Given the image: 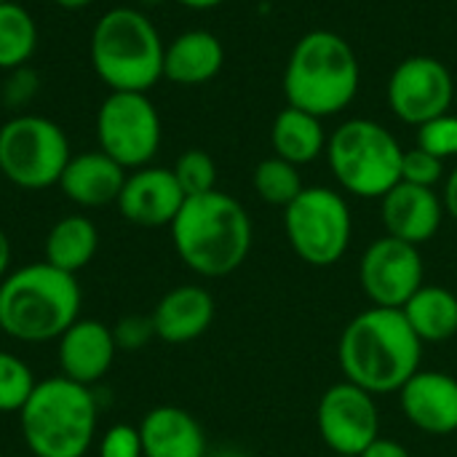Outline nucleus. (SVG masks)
Masks as SVG:
<instances>
[{
  "mask_svg": "<svg viewBox=\"0 0 457 457\" xmlns=\"http://www.w3.org/2000/svg\"><path fill=\"white\" fill-rule=\"evenodd\" d=\"M96 457H145L139 428L137 426H129V423L110 426L99 436Z\"/></svg>",
  "mask_w": 457,
  "mask_h": 457,
  "instance_id": "473e14b6",
  "label": "nucleus"
},
{
  "mask_svg": "<svg viewBox=\"0 0 457 457\" xmlns=\"http://www.w3.org/2000/svg\"><path fill=\"white\" fill-rule=\"evenodd\" d=\"M185 193L166 166H142L126 174L123 190L115 201L120 217L137 228H169L185 204Z\"/></svg>",
  "mask_w": 457,
  "mask_h": 457,
  "instance_id": "4468645a",
  "label": "nucleus"
},
{
  "mask_svg": "<svg viewBox=\"0 0 457 457\" xmlns=\"http://www.w3.org/2000/svg\"><path fill=\"white\" fill-rule=\"evenodd\" d=\"M118 353L112 327L99 319H78L56 340V364L59 375L80 383L96 386L112 367Z\"/></svg>",
  "mask_w": 457,
  "mask_h": 457,
  "instance_id": "f3484780",
  "label": "nucleus"
},
{
  "mask_svg": "<svg viewBox=\"0 0 457 457\" xmlns=\"http://www.w3.org/2000/svg\"><path fill=\"white\" fill-rule=\"evenodd\" d=\"M70 158L67 131L46 115L19 112L0 126V174L19 190L59 185Z\"/></svg>",
  "mask_w": 457,
  "mask_h": 457,
  "instance_id": "6e6552de",
  "label": "nucleus"
},
{
  "mask_svg": "<svg viewBox=\"0 0 457 457\" xmlns=\"http://www.w3.org/2000/svg\"><path fill=\"white\" fill-rule=\"evenodd\" d=\"M145 457H206L209 445L201 423L182 407L161 404L137 426Z\"/></svg>",
  "mask_w": 457,
  "mask_h": 457,
  "instance_id": "aec40b11",
  "label": "nucleus"
},
{
  "mask_svg": "<svg viewBox=\"0 0 457 457\" xmlns=\"http://www.w3.org/2000/svg\"><path fill=\"white\" fill-rule=\"evenodd\" d=\"M99 249V230L91 217L75 212L59 217L43 244V260L64 273L78 276L83 268L91 265Z\"/></svg>",
  "mask_w": 457,
  "mask_h": 457,
  "instance_id": "4be33fe9",
  "label": "nucleus"
},
{
  "mask_svg": "<svg viewBox=\"0 0 457 457\" xmlns=\"http://www.w3.org/2000/svg\"><path fill=\"white\" fill-rule=\"evenodd\" d=\"M399 407L418 431L450 436L457 431V380L447 372L418 370L399 388Z\"/></svg>",
  "mask_w": 457,
  "mask_h": 457,
  "instance_id": "2eb2a0df",
  "label": "nucleus"
},
{
  "mask_svg": "<svg viewBox=\"0 0 457 457\" xmlns=\"http://www.w3.org/2000/svg\"><path fill=\"white\" fill-rule=\"evenodd\" d=\"M56 8H62V11H86V8H91L96 0H51Z\"/></svg>",
  "mask_w": 457,
  "mask_h": 457,
  "instance_id": "4c0bfd02",
  "label": "nucleus"
},
{
  "mask_svg": "<svg viewBox=\"0 0 457 457\" xmlns=\"http://www.w3.org/2000/svg\"><path fill=\"white\" fill-rule=\"evenodd\" d=\"M329 169L340 187L356 198H383L402 182V145L378 120L351 118L327 142Z\"/></svg>",
  "mask_w": 457,
  "mask_h": 457,
  "instance_id": "0eeeda50",
  "label": "nucleus"
},
{
  "mask_svg": "<svg viewBox=\"0 0 457 457\" xmlns=\"http://www.w3.org/2000/svg\"><path fill=\"white\" fill-rule=\"evenodd\" d=\"M359 457H412L410 455V450L404 447V445H399V442H394V439H383V436H378L364 453Z\"/></svg>",
  "mask_w": 457,
  "mask_h": 457,
  "instance_id": "72a5a7b5",
  "label": "nucleus"
},
{
  "mask_svg": "<svg viewBox=\"0 0 457 457\" xmlns=\"http://www.w3.org/2000/svg\"><path fill=\"white\" fill-rule=\"evenodd\" d=\"M35 386L37 380L32 367L21 356L0 348V415H19Z\"/></svg>",
  "mask_w": 457,
  "mask_h": 457,
  "instance_id": "bb28decb",
  "label": "nucleus"
},
{
  "mask_svg": "<svg viewBox=\"0 0 457 457\" xmlns=\"http://www.w3.org/2000/svg\"><path fill=\"white\" fill-rule=\"evenodd\" d=\"M0 3H5V0H0Z\"/></svg>",
  "mask_w": 457,
  "mask_h": 457,
  "instance_id": "79ce46f5",
  "label": "nucleus"
},
{
  "mask_svg": "<svg viewBox=\"0 0 457 457\" xmlns=\"http://www.w3.org/2000/svg\"><path fill=\"white\" fill-rule=\"evenodd\" d=\"M158 3H163V0H137V8H153V5H158Z\"/></svg>",
  "mask_w": 457,
  "mask_h": 457,
  "instance_id": "ea45409f",
  "label": "nucleus"
},
{
  "mask_svg": "<svg viewBox=\"0 0 457 457\" xmlns=\"http://www.w3.org/2000/svg\"><path fill=\"white\" fill-rule=\"evenodd\" d=\"M214 297L209 289L195 284H182L169 289L158 305L153 308L150 319L155 327V337L171 345L193 343L209 332L214 321Z\"/></svg>",
  "mask_w": 457,
  "mask_h": 457,
  "instance_id": "6ab92c4d",
  "label": "nucleus"
},
{
  "mask_svg": "<svg viewBox=\"0 0 457 457\" xmlns=\"http://www.w3.org/2000/svg\"><path fill=\"white\" fill-rule=\"evenodd\" d=\"M174 3H179L182 8H190V11H212V8L222 5L225 0H174Z\"/></svg>",
  "mask_w": 457,
  "mask_h": 457,
  "instance_id": "e433bc0d",
  "label": "nucleus"
},
{
  "mask_svg": "<svg viewBox=\"0 0 457 457\" xmlns=\"http://www.w3.org/2000/svg\"><path fill=\"white\" fill-rule=\"evenodd\" d=\"M453 102V72L436 56H407L388 78V107L402 123L420 129L423 123L450 112Z\"/></svg>",
  "mask_w": 457,
  "mask_h": 457,
  "instance_id": "ddd939ff",
  "label": "nucleus"
},
{
  "mask_svg": "<svg viewBox=\"0 0 457 457\" xmlns=\"http://www.w3.org/2000/svg\"><path fill=\"white\" fill-rule=\"evenodd\" d=\"M284 230L292 252L311 268L337 265L353 236L348 201L329 187H305L284 209Z\"/></svg>",
  "mask_w": 457,
  "mask_h": 457,
  "instance_id": "1a4fd4ad",
  "label": "nucleus"
},
{
  "mask_svg": "<svg viewBox=\"0 0 457 457\" xmlns=\"http://www.w3.org/2000/svg\"><path fill=\"white\" fill-rule=\"evenodd\" d=\"M206 457H246V455H241V453H236V450H214V453H209Z\"/></svg>",
  "mask_w": 457,
  "mask_h": 457,
  "instance_id": "58836bf2",
  "label": "nucleus"
},
{
  "mask_svg": "<svg viewBox=\"0 0 457 457\" xmlns=\"http://www.w3.org/2000/svg\"><path fill=\"white\" fill-rule=\"evenodd\" d=\"M445 214V201L442 195H436L434 187L399 182L380 198V220L386 236H394L412 246L431 241L439 233Z\"/></svg>",
  "mask_w": 457,
  "mask_h": 457,
  "instance_id": "dca6fc26",
  "label": "nucleus"
},
{
  "mask_svg": "<svg viewBox=\"0 0 457 457\" xmlns=\"http://www.w3.org/2000/svg\"><path fill=\"white\" fill-rule=\"evenodd\" d=\"M442 201H445V209H447V214H450L453 220H457V166L453 169V174L447 177V182H445Z\"/></svg>",
  "mask_w": 457,
  "mask_h": 457,
  "instance_id": "f704fd0d",
  "label": "nucleus"
},
{
  "mask_svg": "<svg viewBox=\"0 0 457 457\" xmlns=\"http://www.w3.org/2000/svg\"><path fill=\"white\" fill-rule=\"evenodd\" d=\"M270 142L278 158L295 166H305L313 163L327 150L329 139L321 126V118L287 104L270 126Z\"/></svg>",
  "mask_w": 457,
  "mask_h": 457,
  "instance_id": "5701e85b",
  "label": "nucleus"
},
{
  "mask_svg": "<svg viewBox=\"0 0 457 457\" xmlns=\"http://www.w3.org/2000/svg\"><path fill=\"white\" fill-rule=\"evenodd\" d=\"M78 276L54 265L27 262L0 281V332L24 345L56 343L80 319Z\"/></svg>",
  "mask_w": 457,
  "mask_h": 457,
  "instance_id": "7ed1b4c3",
  "label": "nucleus"
},
{
  "mask_svg": "<svg viewBox=\"0 0 457 457\" xmlns=\"http://www.w3.org/2000/svg\"><path fill=\"white\" fill-rule=\"evenodd\" d=\"M252 185H254V193L260 201H265L270 206H281V209H287L305 190L300 166H295L278 155L265 158L254 166Z\"/></svg>",
  "mask_w": 457,
  "mask_h": 457,
  "instance_id": "a878e982",
  "label": "nucleus"
},
{
  "mask_svg": "<svg viewBox=\"0 0 457 457\" xmlns=\"http://www.w3.org/2000/svg\"><path fill=\"white\" fill-rule=\"evenodd\" d=\"M225 64L222 40L209 29H185L166 43L163 78L174 86H204L220 75Z\"/></svg>",
  "mask_w": 457,
  "mask_h": 457,
  "instance_id": "412c9836",
  "label": "nucleus"
},
{
  "mask_svg": "<svg viewBox=\"0 0 457 457\" xmlns=\"http://www.w3.org/2000/svg\"><path fill=\"white\" fill-rule=\"evenodd\" d=\"M96 150L126 171L150 166L163 142V123L145 91H110L94 118Z\"/></svg>",
  "mask_w": 457,
  "mask_h": 457,
  "instance_id": "9d476101",
  "label": "nucleus"
},
{
  "mask_svg": "<svg viewBox=\"0 0 457 457\" xmlns=\"http://www.w3.org/2000/svg\"><path fill=\"white\" fill-rule=\"evenodd\" d=\"M426 265L418 246L383 236L372 241L359 260V287L375 308L402 311L423 287Z\"/></svg>",
  "mask_w": 457,
  "mask_h": 457,
  "instance_id": "9b49d317",
  "label": "nucleus"
},
{
  "mask_svg": "<svg viewBox=\"0 0 457 457\" xmlns=\"http://www.w3.org/2000/svg\"><path fill=\"white\" fill-rule=\"evenodd\" d=\"M166 40L147 11L115 5L104 11L88 40L94 75L110 91H150L163 78Z\"/></svg>",
  "mask_w": 457,
  "mask_h": 457,
  "instance_id": "20e7f679",
  "label": "nucleus"
},
{
  "mask_svg": "<svg viewBox=\"0 0 457 457\" xmlns=\"http://www.w3.org/2000/svg\"><path fill=\"white\" fill-rule=\"evenodd\" d=\"M126 174L129 171L102 150H86L70 158L56 187L78 209H104L115 206Z\"/></svg>",
  "mask_w": 457,
  "mask_h": 457,
  "instance_id": "a211bd4d",
  "label": "nucleus"
},
{
  "mask_svg": "<svg viewBox=\"0 0 457 457\" xmlns=\"http://www.w3.org/2000/svg\"><path fill=\"white\" fill-rule=\"evenodd\" d=\"M418 147L447 161L457 158V115L445 112L418 129Z\"/></svg>",
  "mask_w": 457,
  "mask_h": 457,
  "instance_id": "c756f323",
  "label": "nucleus"
},
{
  "mask_svg": "<svg viewBox=\"0 0 457 457\" xmlns=\"http://www.w3.org/2000/svg\"><path fill=\"white\" fill-rule=\"evenodd\" d=\"M402 313L420 343H445L457 335V295L447 287L423 284Z\"/></svg>",
  "mask_w": 457,
  "mask_h": 457,
  "instance_id": "b1692460",
  "label": "nucleus"
},
{
  "mask_svg": "<svg viewBox=\"0 0 457 457\" xmlns=\"http://www.w3.org/2000/svg\"><path fill=\"white\" fill-rule=\"evenodd\" d=\"M445 177V161L431 155L423 147L404 150L402 155V182L418 185V187H436Z\"/></svg>",
  "mask_w": 457,
  "mask_h": 457,
  "instance_id": "7c9ffc66",
  "label": "nucleus"
},
{
  "mask_svg": "<svg viewBox=\"0 0 457 457\" xmlns=\"http://www.w3.org/2000/svg\"><path fill=\"white\" fill-rule=\"evenodd\" d=\"M335 457H337V455H335Z\"/></svg>",
  "mask_w": 457,
  "mask_h": 457,
  "instance_id": "37998d69",
  "label": "nucleus"
},
{
  "mask_svg": "<svg viewBox=\"0 0 457 457\" xmlns=\"http://www.w3.org/2000/svg\"><path fill=\"white\" fill-rule=\"evenodd\" d=\"M11 260H13L11 238H8V236H5V230L0 228V281L11 273Z\"/></svg>",
  "mask_w": 457,
  "mask_h": 457,
  "instance_id": "c9c22d12",
  "label": "nucleus"
},
{
  "mask_svg": "<svg viewBox=\"0 0 457 457\" xmlns=\"http://www.w3.org/2000/svg\"><path fill=\"white\" fill-rule=\"evenodd\" d=\"M112 337H115L118 351L137 353V351L147 348V345L155 340L153 319H150V316H139V313H129V316H123V319L115 321Z\"/></svg>",
  "mask_w": 457,
  "mask_h": 457,
  "instance_id": "2f4dec72",
  "label": "nucleus"
},
{
  "mask_svg": "<svg viewBox=\"0 0 457 457\" xmlns=\"http://www.w3.org/2000/svg\"><path fill=\"white\" fill-rule=\"evenodd\" d=\"M316 428L332 455L359 457L380 436L375 396L348 380L329 386L316 407Z\"/></svg>",
  "mask_w": 457,
  "mask_h": 457,
  "instance_id": "f8f14e48",
  "label": "nucleus"
},
{
  "mask_svg": "<svg viewBox=\"0 0 457 457\" xmlns=\"http://www.w3.org/2000/svg\"><path fill=\"white\" fill-rule=\"evenodd\" d=\"M0 457H5V455H3V453H0Z\"/></svg>",
  "mask_w": 457,
  "mask_h": 457,
  "instance_id": "a19ab883",
  "label": "nucleus"
},
{
  "mask_svg": "<svg viewBox=\"0 0 457 457\" xmlns=\"http://www.w3.org/2000/svg\"><path fill=\"white\" fill-rule=\"evenodd\" d=\"M40 43V29L29 8L19 0L0 3V72L29 64Z\"/></svg>",
  "mask_w": 457,
  "mask_h": 457,
  "instance_id": "393cba45",
  "label": "nucleus"
},
{
  "mask_svg": "<svg viewBox=\"0 0 457 457\" xmlns=\"http://www.w3.org/2000/svg\"><path fill=\"white\" fill-rule=\"evenodd\" d=\"M169 230L177 257L201 278L236 273L246 262L254 241L249 212L222 190L185 198Z\"/></svg>",
  "mask_w": 457,
  "mask_h": 457,
  "instance_id": "f03ea898",
  "label": "nucleus"
},
{
  "mask_svg": "<svg viewBox=\"0 0 457 457\" xmlns=\"http://www.w3.org/2000/svg\"><path fill=\"white\" fill-rule=\"evenodd\" d=\"M99 402L91 386L64 375L37 380L19 410V428L32 457H86L96 439Z\"/></svg>",
  "mask_w": 457,
  "mask_h": 457,
  "instance_id": "39448f33",
  "label": "nucleus"
},
{
  "mask_svg": "<svg viewBox=\"0 0 457 457\" xmlns=\"http://www.w3.org/2000/svg\"><path fill=\"white\" fill-rule=\"evenodd\" d=\"M359 80L361 70L351 43L332 29H311L289 54L284 94L292 107L327 118L356 99Z\"/></svg>",
  "mask_w": 457,
  "mask_h": 457,
  "instance_id": "423d86ee",
  "label": "nucleus"
},
{
  "mask_svg": "<svg viewBox=\"0 0 457 457\" xmlns=\"http://www.w3.org/2000/svg\"><path fill=\"white\" fill-rule=\"evenodd\" d=\"M423 343L402 311L370 308L353 316L337 343V364L348 383L372 396L399 394L420 370Z\"/></svg>",
  "mask_w": 457,
  "mask_h": 457,
  "instance_id": "f257e3e1",
  "label": "nucleus"
},
{
  "mask_svg": "<svg viewBox=\"0 0 457 457\" xmlns=\"http://www.w3.org/2000/svg\"><path fill=\"white\" fill-rule=\"evenodd\" d=\"M171 171H174V177H177V182L187 198L217 190V163L206 150H198V147L185 150L174 161Z\"/></svg>",
  "mask_w": 457,
  "mask_h": 457,
  "instance_id": "cd10ccee",
  "label": "nucleus"
},
{
  "mask_svg": "<svg viewBox=\"0 0 457 457\" xmlns=\"http://www.w3.org/2000/svg\"><path fill=\"white\" fill-rule=\"evenodd\" d=\"M40 88H43L40 72L32 64H24V67L5 72L0 83V102L5 110L19 115V112H27V107L37 99Z\"/></svg>",
  "mask_w": 457,
  "mask_h": 457,
  "instance_id": "c85d7f7f",
  "label": "nucleus"
}]
</instances>
